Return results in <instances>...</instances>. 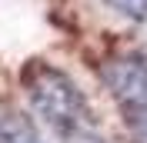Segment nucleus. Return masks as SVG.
I'll list each match as a JSON object with an SVG mask.
<instances>
[{"instance_id": "obj_1", "label": "nucleus", "mask_w": 147, "mask_h": 143, "mask_svg": "<svg viewBox=\"0 0 147 143\" xmlns=\"http://www.w3.org/2000/svg\"><path fill=\"white\" fill-rule=\"evenodd\" d=\"M27 103L34 116L47 126V133L60 143H97V120L84 90L60 67L30 60L20 73Z\"/></svg>"}, {"instance_id": "obj_2", "label": "nucleus", "mask_w": 147, "mask_h": 143, "mask_svg": "<svg viewBox=\"0 0 147 143\" xmlns=\"http://www.w3.org/2000/svg\"><path fill=\"white\" fill-rule=\"evenodd\" d=\"M100 77L120 110L127 133L137 143H147V50L110 60Z\"/></svg>"}, {"instance_id": "obj_3", "label": "nucleus", "mask_w": 147, "mask_h": 143, "mask_svg": "<svg viewBox=\"0 0 147 143\" xmlns=\"http://www.w3.org/2000/svg\"><path fill=\"white\" fill-rule=\"evenodd\" d=\"M0 143H44V136L20 107L0 103Z\"/></svg>"}, {"instance_id": "obj_4", "label": "nucleus", "mask_w": 147, "mask_h": 143, "mask_svg": "<svg viewBox=\"0 0 147 143\" xmlns=\"http://www.w3.org/2000/svg\"><path fill=\"white\" fill-rule=\"evenodd\" d=\"M114 13H120V17L134 20V23H140V20H147V0H104Z\"/></svg>"}]
</instances>
